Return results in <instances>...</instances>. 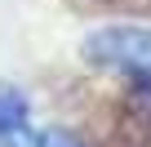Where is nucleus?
<instances>
[{
	"label": "nucleus",
	"instance_id": "nucleus-2",
	"mask_svg": "<svg viewBox=\"0 0 151 147\" xmlns=\"http://www.w3.org/2000/svg\"><path fill=\"white\" fill-rule=\"evenodd\" d=\"M31 143V103L22 89L0 85V147H27Z\"/></svg>",
	"mask_w": 151,
	"mask_h": 147
},
{
	"label": "nucleus",
	"instance_id": "nucleus-1",
	"mask_svg": "<svg viewBox=\"0 0 151 147\" xmlns=\"http://www.w3.org/2000/svg\"><path fill=\"white\" fill-rule=\"evenodd\" d=\"M85 54L98 67H111V71H120V76H133V80L151 85V31H142V27L93 31L85 40Z\"/></svg>",
	"mask_w": 151,
	"mask_h": 147
},
{
	"label": "nucleus",
	"instance_id": "nucleus-3",
	"mask_svg": "<svg viewBox=\"0 0 151 147\" xmlns=\"http://www.w3.org/2000/svg\"><path fill=\"white\" fill-rule=\"evenodd\" d=\"M53 147H71V143H53Z\"/></svg>",
	"mask_w": 151,
	"mask_h": 147
}]
</instances>
